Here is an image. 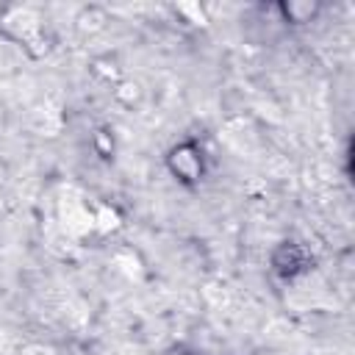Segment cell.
Returning <instances> with one entry per match:
<instances>
[{"mask_svg": "<svg viewBox=\"0 0 355 355\" xmlns=\"http://www.w3.org/2000/svg\"><path fill=\"white\" fill-rule=\"evenodd\" d=\"M277 11H280L283 22H294V25H300V22H311V19L319 14V3L291 0V3H280Z\"/></svg>", "mask_w": 355, "mask_h": 355, "instance_id": "obj_3", "label": "cell"}, {"mask_svg": "<svg viewBox=\"0 0 355 355\" xmlns=\"http://www.w3.org/2000/svg\"><path fill=\"white\" fill-rule=\"evenodd\" d=\"M166 166L172 172L175 180L186 183V186H194L202 180V172H205V158H202V150L200 144L194 141H180L169 150L166 155Z\"/></svg>", "mask_w": 355, "mask_h": 355, "instance_id": "obj_1", "label": "cell"}, {"mask_svg": "<svg viewBox=\"0 0 355 355\" xmlns=\"http://www.w3.org/2000/svg\"><path fill=\"white\" fill-rule=\"evenodd\" d=\"M305 263H308V261H305V250L297 247V244H283V247L275 252V269H277L280 275H286V277L297 275Z\"/></svg>", "mask_w": 355, "mask_h": 355, "instance_id": "obj_2", "label": "cell"}]
</instances>
